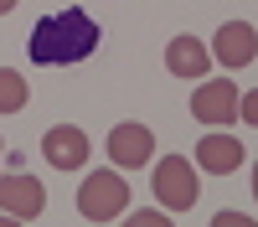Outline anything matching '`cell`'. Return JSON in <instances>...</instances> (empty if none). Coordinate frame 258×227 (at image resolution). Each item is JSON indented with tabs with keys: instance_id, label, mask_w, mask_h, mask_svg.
I'll return each mask as SVG.
<instances>
[{
	"instance_id": "15",
	"label": "cell",
	"mask_w": 258,
	"mask_h": 227,
	"mask_svg": "<svg viewBox=\"0 0 258 227\" xmlns=\"http://www.w3.org/2000/svg\"><path fill=\"white\" fill-rule=\"evenodd\" d=\"M6 11H16V0H0V16H6Z\"/></svg>"
},
{
	"instance_id": "2",
	"label": "cell",
	"mask_w": 258,
	"mask_h": 227,
	"mask_svg": "<svg viewBox=\"0 0 258 227\" xmlns=\"http://www.w3.org/2000/svg\"><path fill=\"white\" fill-rule=\"evenodd\" d=\"M124 206H129V181L119 171H98V176L83 181V191H78L83 222H114V217H124Z\"/></svg>"
},
{
	"instance_id": "4",
	"label": "cell",
	"mask_w": 258,
	"mask_h": 227,
	"mask_svg": "<svg viewBox=\"0 0 258 227\" xmlns=\"http://www.w3.org/2000/svg\"><path fill=\"white\" fill-rule=\"evenodd\" d=\"M0 212H11L21 222H31L47 212V191L36 176H0Z\"/></svg>"
},
{
	"instance_id": "10",
	"label": "cell",
	"mask_w": 258,
	"mask_h": 227,
	"mask_svg": "<svg viewBox=\"0 0 258 227\" xmlns=\"http://www.w3.org/2000/svg\"><path fill=\"white\" fill-rule=\"evenodd\" d=\"M207 62H212V52H207V41H197V36H176L165 47V72H176V78H202Z\"/></svg>"
},
{
	"instance_id": "9",
	"label": "cell",
	"mask_w": 258,
	"mask_h": 227,
	"mask_svg": "<svg viewBox=\"0 0 258 227\" xmlns=\"http://www.w3.org/2000/svg\"><path fill=\"white\" fill-rule=\"evenodd\" d=\"M197 165H202L207 176H232L243 165V139L238 134H207L197 144Z\"/></svg>"
},
{
	"instance_id": "3",
	"label": "cell",
	"mask_w": 258,
	"mask_h": 227,
	"mask_svg": "<svg viewBox=\"0 0 258 227\" xmlns=\"http://www.w3.org/2000/svg\"><path fill=\"white\" fill-rule=\"evenodd\" d=\"M150 186H155V196H160L165 212L197 206V176H191V160H181V155H165L155 165V176H150Z\"/></svg>"
},
{
	"instance_id": "8",
	"label": "cell",
	"mask_w": 258,
	"mask_h": 227,
	"mask_svg": "<svg viewBox=\"0 0 258 227\" xmlns=\"http://www.w3.org/2000/svg\"><path fill=\"white\" fill-rule=\"evenodd\" d=\"M191 114L202 124H232L238 119V88L232 83H202L191 93Z\"/></svg>"
},
{
	"instance_id": "6",
	"label": "cell",
	"mask_w": 258,
	"mask_h": 227,
	"mask_svg": "<svg viewBox=\"0 0 258 227\" xmlns=\"http://www.w3.org/2000/svg\"><path fill=\"white\" fill-rule=\"evenodd\" d=\"M212 57H217L222 67H248V62L258 57V31L248 26V21H227V26L212 36Z\"/></svg>"
},
{
	"instance_id": "5",
	"label": "cell",
	"mask_w": 258,
	"mask_h": 227,
	"mask_svg": "<svg viewBox=\"0 0 258 227\" xmlns=\"http://www.w3.org/2000/svg\"><path fill=\"white\" fill-rule=\"evenodd\" d=\"M41 155H47V165H57V171H83V160H88V134H83L78 124H57V129L41 134Z\"/></svg>"
},
{
	"instance_id": "13",
	"label": "cell",
	"mask_w": 258,
	"mask_h": 227,
	"mask_svg": "<svg viewBox=\"0 0 258 227\" xmlns=\"http://www.w3.org/2000/svg\"><path fill=\"white\" fill-rule=\"evenodd\" d=\"M238 119H248V124H258V88H253L248 98H238Z\"/></svg>"
},
{
	"instance_id": "12",
	"label": "cell",
	"mask_w": 258,
	"mask_h": 227,
	"mask_svg": "<svg viewBox=\"0 0 258 227\" xmlns=\"http://www.w3.org/2000/svg\"><path fill=\"white\" fill-rule=\"evenodd\" d=\"M129 222H135V227H170V217H165V212H135Z\"/></svg>"
},
{
	"instance_id": "16",
	"label": "cell",
	"mask_w": 258,
	"mask_h": 227,
	"mask_svg": "<svg viewBox=\"0 0 258 227\" xmlns=\"http://www.w3.org/2000/svg\"><path fill=\"white\" fill-rule=\"evenodd\" d=\"M253 191H258V165H253Z\"/></svg>"
},
{
	"instance_id": "1",
	"label": "cell",
	"mask_w": 258,
	"mask_h": 227,
	"mask_svg": "<svg viewBox=\"0 0 258 227\" xmlns=\"http://www.w3.org/2000/svg\"><path fill=\"white\" fill-rule=\"evenodd\" d=\"M98 21L88 11H52L31 26V62L36 67H73V62H88L98 52Z\"/></svg>"
},
{
	"instance_id": "7",
	"label": "cell",
	"mask_w": 258,
	"mask_h": 227,
	"mask_svg": "<svg viewBox=\"0 0 258 227\" xmlns=\"http://www.w3.org/2000/svg\"><path fill=\"white\" fill-rule=\"evenodd\" d=\"M150 155H155V134H150L145 124H119V129L109 134V160L124 165V171L150 165Z\"/></svg>"
},
{
	"instance_id": "11",
	"label": "cell",
	"mask_w": 258,
	"mask_h": 227,
	"mask_svg": "<svg viewBox=\"0 0 258 227\" xmlns=\"http://www.w3.org/2000/svg\"><path fill=\"white\" fill-rule=\"evenodd\" d=\"M26 109V78L0 67V114H21Z\"/></svg>"
},
{
	"instance_id": "14",
	"label": "cell",
	"mask_w": 258,
	"mask_h": 227,
	"mask_svg": "<svg viewBox=\"0 0 258 227\" xmlns=\"http://www.w3.org/2000/svg\"><path fill=\"white\" fill-rule=\"evenodd\" d=\"M217 227H253V217H243V212H222Z\"/></svg>"
}]
</instances>
